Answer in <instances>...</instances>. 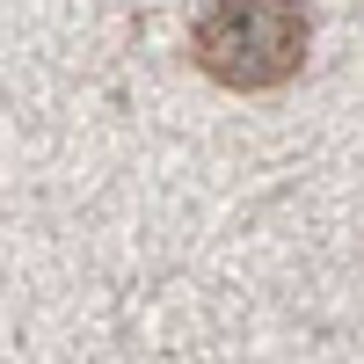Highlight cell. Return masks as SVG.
Listing matches in <instances>:
<instances>
[{
	"label": "cell",
	"instance_id": "1",
	"mask_svg": "<svg viewBox=\"0 0 364 364\" xmlns=\"http://www.w3.org/2000/svg\"><path fill=\"white\" fill-rule=\"evenodd\" d=\"M306 8L299 0H211L190 29L197 66L219 87H277L306 66Z\"/></svg>",
	"mask_w": 364,
	"mask_h": 364
}]
</instances>
